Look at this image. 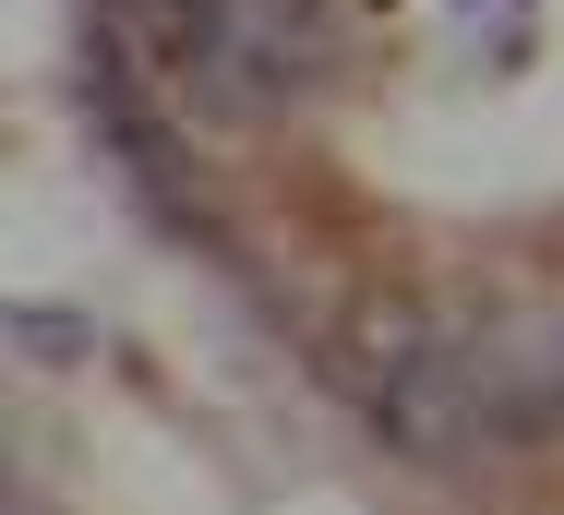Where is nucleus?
Instances as JSON below:
<instances>
[{
	"label": "nucleus",
	"mask_w": 564,
	"mask_h": 515,
	"mask_svg": "<svg viewBox=\"0 0 564 515\" xmlns=\"http://www.w3.org/2000/svg\"><path fill=\"white\" fill-rule=\"evenodd\" d=\"M372 431H384V456H409V468H456V456H480V443H492L480 348H445V336L397 348V360L372 372Z\"/></svg>",
	"instance_id": "1"
},
{
	"label": "nucleus",
	"mask_w": 564,
	"mask_h": 515,
	"mask_svg": "<svg viewBox=\"0 0 564 515\" xmlns=\"http://www.w3.org/2000/svg\"><path fill=\"white\" fill-rule=\"evenodd\" d=\"M12 336H24V348H48V360H73V348H85V324H73V311H24Z\"/></svg>",
	"instance_id": "2"
}]
</instances>
